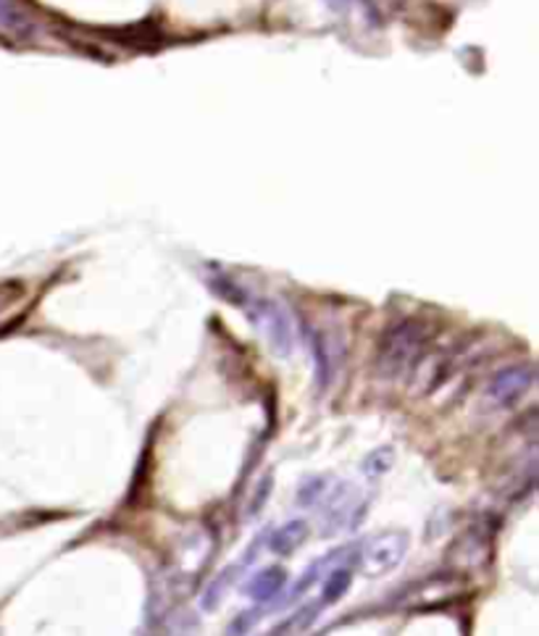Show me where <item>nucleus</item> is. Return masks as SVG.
<instances>
[{
    "mask_svg": "<svg viewBox=\"0 0 539 636\" xmlns=\"http://www.w3.org/2000/svg\"><path fill=\"white\" fill-rule=\"evenodd\" d=\"M434 340V323L427 318H403L387 329L377 350V374L384 379H395L411 371V366L421 358Z\"/></svg>",
    "mask_w": 539,
    "mask_h": 636,
    "instance_id": "f257e3e1",
    "label": "nucleus"
},
{
    "mask_svg": "<svg viewBox=\"0 0 539 636\" xmlns=\"http://www.w3.org/2000/svg\"><path fill=\"white\" fill-rule=\"evenodd\" d=\"M461 360H466V347L458 350H427L421 358L411 366V379H408V392L414 397H427L442 387L445 381L453 377L455 368H458Z\"/></svg>",
    "mask_w": 539,
    "mask_h": 636,
    "instance_id": "f03ea898",
    "label": "nucleus"
},
{
    "mask_svg": "<svg viewBox=\"0 0 539 636\" xmlns=\"http://www.w3.org/2000/svg\"><path fill=\"white\" fill-rule=\"evenodd\" d=\"M535 387V368L531 364L503 368L500 374L487 381L485 392H481V408L485 411H509L516 403H522L526 394Z\"/></svg>",
    "mask_w": 539,
    "mask_h": 636,
    "instance_id": "7ed1b4c3",
    "label": "nucleus"
},
{
    "mask_svg": "<svg viewBox=\"0 0 539 636\" xmlns=\"http://www.w3.org/2000/svg\"><path fill=\"white\" fill-rule=\"evenodd\" d=\"M405 552H408V534L405 531H382L371 537L369 542L360 547L358 552V568L360 574L369 578L387 576L403 563Z\"/></svg>",
    "mask_w": 539,
    "mask_h": 636,
    "instance_id": "20e7f679",
    "label": "nucleus"
},
{
    "mask_svg": "<svg viewBox=\"0 0 539 636\" xmlns=\"http://www.w3.org/2000/svg\"><path fill=\"white\" fill-rule=\"evenodd\" d=\"M243 308L247 310V316H250L253 321H256L258 327L264 329V334L269 337L271 345H274L279 353L287 355L290 350H293V342H295L293 323H290L287 314H284V310L279 308L277 303L256 301V297L247 295V301H245Z\"/></svg>",
    "mask_w": 539,
    "mask_h": 636,
    "instance_id": "39448f33",
    "label": "nucleus"
},
{
    "mask_svg": "<svg viewBox=\"0 0 539 636\" xmlns=\"http://www.w3.org/2000/svg\"><path fill=\"white\" fill-rule=\"evenodd\" d=\"M308 539V524L306 521H287L284 526L271 534L269 547L274 555H293V552Z\"/></svg>",
    "mask_w": 539,
    "mask_h": 636,
    "instance_id": "423d86ee",
    "label": "nucleus"
},
{
    "mask_svg": "<svg viewBox=\"0 0 539 636\" xmlns=\"http://www.w3.org/2000/svg\"><path fill=\"white\" fill-rule=\"evenodd\" d=\"M287 584V571L284 568H266L247 584V595L256 602H271Z\"/></svg>",
    "mask_w": 539,
    "mask_h": 636,
    "instance_id": "0eeeda50",
    "label": "nucleus"
},
{
    "mask_svg": "<svg viewBox=\"0 0 539 636\" xmlns=\"http://www.w3.org/2000/svg\"><path fill=\"white\" fill-rule=\"evenodd\" d=\"M0 27H5L16 37L35 35V22L19 0H0Z\"/></svg>",
    "mask_w": 539,
    "mask_h": 636,
    "instance_id": "6e6552de",
    "label": "nucleus"
},
{
    "mask_svg": "<svg viewBox=\"0 0 539 636\" xmlns=\"http://www.w3.org/2000/svg\"><path fill=\"white\" fill-rule=\"evenodd\" d=\"M351 584H353L351 568H334L332 574H329L327 584H323L321 606H334V602H338L340 597H345V591L351 589Z\"/></svg>",
    "mask_w": 539,
    "mask_h": 636,
    "instance_id": "1a4fd4ad",
    "label": "nucleus"
},
{
    "mask_svg": "<svg viewBox=\"0 0 539 636\" xmlns=\"http://www.w3.org/2000/svg\"><path fill=\"white\" fill-rule=\"evenodd\" d=\"M392 463H395V453H392V448H379L373 450V453L366 457V474H373V476H382L384 470L392 468Z\"/></svg>",
    "mask_w": 539,
    "mask_h": 636,
    "instance_id": "9d476101",
    "label": "nucleus"
},
{
    "mask_svg": "<svg viewBox=\"0 0 539 636\" xmlns=\"http://www.w3.org/2000/svg\"><path fill=\"white\" fill-rule=\"evenodd\" d=\"M232 574H234V568L226 571V574H221V576L216 578V582L211 584V587H208L206 597H203V608H206V610H213L216 606H219L221 595H224V591L230 589V584H232V578H234Z\"/></svg>",
    "mask_w": 539,
    "mask_h": 636,
    "instance_id": "9b49d317",
    "label": "nucleus"
},
{
    "mask_svg": "<svg viewBox=\"0 0 539 636\" xmlns=\"http://www.w3.org/2000/svg\"><path fill=\"white\" fill-rule=\"evenodd\" d=\"M329 481L323 479V476H316V479H308L306 485H303V489H301V505H314L316 500H321L323 494L329 492Z\"/></svg>",
    "mask_w": 539,
    "mask_h": 636,
    "instance_id": "f8f14e48",
    "label": "nucleus"
},
{
    "mask_svg": "<svg viewBox=\"0 0 539 636\" xmlns=\"http://www.w3.org/2000/svg\"><path fill=\"white\" fill-rule=\"evenodd\" d=\"M258 615H261V610H247V613H240L237 619L230 623V628H226V636L250 634V628L258 623Z\"/></svg>",
    "mask_w": 539,
    "mask_h": 636,
    "instance_id": "ddd939ff",
    "label": "nucleus"
},
{
    "mask_svg": "<svg viewBox=\"0 0 539 636\" xmlns=\"http://www.w3.org/2000/svg\"><path fill=\"white\" fill-rule=\"evenodd\" d=\"M334 11H353L355 5H366L369 9V0H327Z\"/></svg>",
    "mask_w": 539,
    "mask_h": 636,
    "instance_id": "4468645a",
    "label": "nucleus"
}]
</instances>
